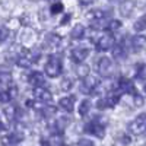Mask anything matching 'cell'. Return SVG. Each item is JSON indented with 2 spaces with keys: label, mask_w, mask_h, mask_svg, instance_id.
Returning <instances> with one entry per match:
<instances>
[{
  "label": "cell",
  "mask_w": 146,
  "mask_h": 146,
  "mask_svg": "<svg viewBox=\"0 0 146 146\" xmlns=\"http://www.w3.org/2000/svg\"><path fill=\"white\" fill-rule=\"evenodd\" d=\"M62 70H63L62 58L57 57V56H50V57H48L47 63L44 66V73L48 78H57V76H60Z\"/></svg>",
  "instance_id": "obj_1"
},
{
  "label": "cell",
  "mask_w": 146,
  "mask_h": 146,
  "mask_svg": "<svg viewBox=\"0 0 146 146\" xmlns=\"http://www.w3.org/2000/svg\"><path fill=\"white\" fill-rule=\"evenodd\" d=\"M114 69H115V66H114L113 60L110 57L102 56V57L98 58V62H96V70H98V73L101 76H104V78L111 76L114 73Z\"/></svg>",
  "instance_id": "obj_2"
},
{
  "label": "cell",
  "mask_w": 146,
  "mask_h": 146,
  "mask_svg": "<svg viewBox=\"0 0 146 146\" xmlns=\"http://www.w3.org/2000/svg\"><path fill=\"white\" fill-rule=\"evenodd\" d=\"M129 131L135 136H140L146 133V114H139L129 124Z\"/></svg>",
  "instance_id": "obj_3"
},
{
  "label": "cell",
  "mask_w": 146,
  "mask_h": 146,
  "mask_svg": "<svg viewBox=\"0 0 146 146\" xmlns=\"http://www.w3.org/2000/svg\"><path fill=\"white\" fill-rule=\"evenodd\" d=\"M121 98V92L120 91H111V92H107V95L104 98H101L98 101V108H111L114 105H117V102Z\"/></svg>",
  "instance_id": "obj_4"
},
{
  "label": "cell",
  "mask_w": 146,
  "mask_h": 146,
  "mask_svg": "<svg viewBox=\"0 0 146 146\" xmlns=\"http://www.w3.org/2000/svg\"><path fill=\"white\" fill-rule=\"evenodd\" d=\"M85 131L91 133V135H94V136H96V137H104L105 127H104V124L101 123L100 118H94V120L89 121L86 126H85Z\"/></svg>",
  "instance_id": "obj_5"
},
{
  "label": "cell",
  "mask_w": 146,
  "mask_h": 146,
  "mask_svg": "<svg viewBox=\"0 0 146 146\" xmlns=\"http://www.w3.org/2000/svg\"><path fill=\"white\" fill-rule=\"evenodd\" d=\"M114 42H115L114 35L111 32H107V34L101 35L98 38V41H96V50L98 51H107V50L114 47Z\"/></svg>",
  "instance_id": "obj_6"
},
{
  "label": "cell",
  "mask_w": 146,
  "mask_h": 146,
  "mask_svg": "<svg viewBox=\"0 0 146 146\" xmlns=\"http://www.w3.org/2000/svg\"><path fill=\"white\" fill-rule=\"evenodd\" d=\"M96 86H98V80H96L94 76H88V78H85V79H82V82H80V92L82 94H94L95 92V89H96Z\"/></svg>",
  "instance_id": "obj_7"
},
{
  "label": "cell",
  "mask_w": 146,
  "mask_h": 146,
  "mask_svg": "<svg viewBox=\"0 0 146 146\" xmlns=\"http://www.w3.org/2000/svg\"><path fill=\"white\" fill-rule=\"evenodd\" d=\"M118 91L120 92H124V94H130V95H137V89H136V86H135V83H133L131 80H129V79H124V78H121L120 80H118Z\"/></svg>",
  "instance_id": "obj_8"
},
{
  "label": "cell",
  "mask_w": 146,
  "mask_h": 146,
  "mask_svg": "<svg viewBox=\"0 0 146 146\" xmlns=\"http://www.w3.org/2000/svg\"><path fill=\"white\" fill-rule=\"evenodd\" d=\"M34 96L36 101H40L42 104H48L53 101V94L45 88H34Z\"/></svg>",
  "instance_id": "obj_9"
},
{
  "label": "cell",
  "mask_w": 146,
  "mask_h": 146,
  "mask_svg": "<svg viewBox=\"0 0 146 146\" xmlns=\"http://www.w3.org/2000/svg\"><path fill=\"white\" fill-rule=\"evenodd\" d=\"M89 56V48L88 47H76L72 50V58L73 62H78V64L83 63V60Z\"/></svg>",
  "instance_id": "obj_10"
},
{
  "label": "cell",
  "mask_w": 146,
  "mask_h": 146,
  "mask_svg": "<svg viewBox=\"0 0 146 146\" xmlns=\"http://www.w3.org/2000/svg\"><path fill=\"white\" fill-rule=\"evenodd\" d=\"M29 83L34 88H44L45 85V76L41 72H32L29 76Z\"/></svg>",
  "instance_id": "obj_11"
},
{
  "label": "cell",
  "mask_w": 146,
  "mask_h": 146,
  "mask_svg": "<svg viewBox=\"0 0 146 146\" xmlns=\"http://www.w3.org/2000/svg\"><path fill=\"white\" fill-rule=\"evenodd\" d=\"M58 107L66 113H72L75 110V98L73 96H64L58 101Z\"/></svg>",
  "instance_id": "obj_12"
},
{
  "label": "cell",
  "mask_w": 146,
  "mask_h": 146,
  "mask_svg": "<svg viewBox=\"0 0 146 146\" xmlns=\"http://www.w3.org/2000/svg\"><path fill=\"white\" fill-rule=\"evenodd\" d=\"M130 44L133 47V50L139 51V50H142V48L146 47V36L145 35H135L130 40Z\"/></svg>",
  "instance_id": "obj_13"
},
{
  "label": "cell",
  "mask_w": 146,
  "mask_h": 146,
  "mask_svg": "<svg viewBox=\"0 0 146 146\" xmlns=\"http://www.w3.org/2000/svg\"><path fill=\"white\" fill-rule=\"evenodd\" d=\"M111 53H113V57L115 60H123L127 56V50H126V47L123 44H114Z\"/></svg>",
  "instance_id": "obj_14"
},
{
  "label": "cell",
  "mask_w": 146,
  "mask_h": 146,
  "mask_svg": "<svg viewBox=\"0 0 146 146\" xmlns=\"http://www.w3.org/2000/svg\"><path fill=\"white\" fill-rule=\"evenodd\" d=\"M5 143H7V145H18V143H21L22 140H23V135L21 131H13V133H10V135H7L5 139Z\"/></svg>",
  "instance_id": "obj_15"
},
{
  "label": "cell",
  "mask_w": 146,
  "mask_h": 146,
  "mask_svg": "<svg viewBox=\"0 0 146 146\" xmlns=\"http://www.w3.org/2000/svg\"><path fill=\"white\" fill-rule=\"evenodd\" d=\"M10 83H12V73L7 69L0 67V85L5 86V85H10Z\"/></svg>",
  "instance_id": "obj_16"
},
{
  "label": "cell",
  "mask_w": 146,
  "mask_h": 146,
  "mask_svg": "<svg viewBox=\"0 0 146 146\" xmlns=\"http://www.w3.org/2000/svg\"><path fill=\"white\" fill-rule=\"evenodd\" d=\"M83 35H85V27L80 25V23H78L76 27H73V29L70 32V36L73 40H80Z\"/></svg>",
  "instance_id": "obj_17"
},
{
  "label": "cell",
  "mask_w": 146,
  "mask_h": 146,
  "mask_svg": "<svg viewBox=\"0 0 146 146\" xmlns=\"http://www.w3.org/2000/svg\"><path fill=\"white\" fill-rule=\"evenodd\" d=\"M78 111H79V115L80 117H85V115H88L89 111H91V101L89 100H83L78 108Z\"/></svg>",
  "instance_id": "obj_18"
},
{
  "label": "cell",
  "mask_w": 146,
  "mask_h": 146,
  "mask_svg": "<svg viewBox=\"0 0 146 146\" xmlns=\"http://www.w3.org/2000/svg\"><path fill=\"white\" fill-rule=\"evenodd\" d=\"M76 75H78L80 79L88 78V76H89V66H88V64H83V63L78 64V67H76Z\"/></svg>",
  "instance_id": "obj_19"
},
{
  "label": "cell",
  "mask_w": 146,
  "mask_h": 146,
  "mask_svg": "<svg viewBox=\"0 0 146 146\" xmlns=\"http://www.w3.org/2000/svg\"><path fill=\"white\" fill-rule=\"evenodd\" d=\"M133 7H135V2H124V3H121V6H120L121 13H123L124 16H129L131 13Z\"/></svg>",
  "instance_id": "obj_20"
},
{
  "label": "cell",
  "mask_w": 146,
  "mask_h": 146,
  "mask_svg": "<svg viewBox=\"0 0 146 146\" xmlns=\"http://www.w3.org/2000/svg\"><path fill=\"white\" fill-rule=\"evenodd\" d=\"M133 28H135V31L140 32V31H146V15H143L142 18H139L135 25H133Z\"/></svg>",
  "instance_id": "obj_21"
},
{
  "label": "cell",
  "mask_w": 146,
  "mask_h": 146,
  "mask_svg": "<svg viewBox=\"0 0 146 146\" xmlns=\"http://www.w3.org/2000/svg\"><path fill=\"white\" fill-rule=\"evenodd\" d=\"M5 114H6V117L9 118V120H13L15 117H16V113H18V108L15 107V105H7V107H5Z\"/></svg>",
  "instance_id": "obj_22"
},
{
  "label": "cell",
  "mask_w": 146,
  "mask_h": 146,
  "mask_svg": "<svg viewBox=\"0 0 146 146\" xmlns=\"http://www.w3.org/2000/svg\"><path fill=\"white\" fill-rule=\"evenodd\" d=\"M10 100H12V96L9 94V89H5L3 86H0V102L7 104Z\"/></svg>",
  "instance_id": "obj_23"
},
{
  "label": "cell",
  "mask_w": 146,
  "mask_h": 146,
  "mask_svg": "<svg viewBox=\"0 0 146 146\" xmlns=\"http://www.w3.org/2000/svg\"><path fill=\"white\" fill-rule=\"evenodd\" d=\"M121 27V23H120V21H117V19H113V21H108V23H107V28L110 29V31H115V29H118Z\"/></svg>",
  "instance_id": "obj_24"
},
{
  "label": "cell",
  "mask_w": 146,
  "mask_h": 146,
  "mask_svg": "<svg viewBox=\"0 0 146 146\" xmlns=\"http://www.w3.org/2000/svg\"><path fill=\"white\" fill-rule=\"evenodd\" d=\"M72 86H73V82H72V79L64 78V79L62 80V89H63V91H69Z\"/></svg>",
  "instance_id": "obj_25"
},
{
  "label": "cell",
  "mask_w": 146,
  "mask_h": 146,
  "mask_svg": "<svg viewBox=\"0 0 146 146\" xmlns=\"http://www.w3.org/2000/svg\"><path fill=\"white\" fill-rule=\"evenodd\" d=\"M137 79H142V80H146V64H142L137 70Z\"/></svg>",
  "instance_id": "obj_26"
},
{
  "label": "cell",
  "mask_w": 146,
  "mask_h": 146,
  "mask_svg": "<svg viewBox=\"0 0 146 146\" xmlns=\"http://www.w3.org/2000/svg\"><path fill=\"white\" fill-rule=\"evenodd\" d=\"M60 12H63V5H62V3H54V5H51V13H53V15L60 13Z\"/></svg>",
  "instance_id": "obj_27"
},
{
  "label": "cell",
  "mask_w": 146,
  "mask_h": 146,
  "mask_svg": "<svg viewBox=\"0 0 146 146\" xmlns=\"http://www.w3.org/2000/svg\"><path fill=\"white\" fill-rule=\"evenodd\" d=\"M7 35H9V31H7V28H0V44H2L3 41H6L7 40Z\"/></svg>",
  "instance_id": "obj_28"
},
{
  "label": "cell",
  "mask_w": 146,
  "mask_h": 146,
  "mask_svg": "<svg viewBox=\"0 0 146 146\" xmlns=\"http://www.w3.org/2000/svg\"><path fill=\"white\" fill-rule=\"evenodd\" d=\"M76 146H94V143H92L91 140H88V139H80V140L76 143Z\"/></svg>",
  "instance_id": "obj_29"
},
{
  "label": "cell",
  "mask_w": 146,
  "mask_h": 146,
  "mask_svg": "<svg viewBox=\"0 0 146 146\" xmlns=\"http://www.w3.org/2000/svg\"><path fill=\"white\" fill-rule=\"evenodd\" d=\"M135 104H136V107H140L142 104H143V100H142V96L137 94V95H135Z\"/></svg>",
  "instance_id": "obj_30"
},
{
  "label": "cell",
  "mask_w": 146,
  "mask_h": 146,
  "mask_svg": "<svg viewBox=\"0 0 146 146\" xmlns=\"http://www.w3.org/2000/svg\"><path fill=\"white\" fill-rule=\"evenodd\" d=\"M45 146H66L63 142H60V140H53L51 143H47Z\"/></svg>",
  "instance_id": "obj_31"
},
{
  "label": "cell",
  "mask_w": 146,
  "mask_h": 146,
  "mask_svg": "<svg viewBox=\"0 0 146 146\" xmlns=\"http://www.w3.org/2000/svg\"><path fill=\"white\" fill-rule=\"evenodd\" d=\"M5 129V126H3V123H2V120H0V130H3Z\"/></svg>",
  "instance_id": "obj_32"
},
{
  "label": "cell",
  "mask_w": 146,
  "mask_h": 146,
  "mask_svg": "<svg viewBox=\"0 0 146 146\" xmlns=\"http://www.w3.org/2000/svg\"><path fill=\"white\" fill-rule=\"evenodd\" d=\"M145 92H146V85H145Z\"/></svg>",
  "instance_id": "obj_33"
}]
</instances>
